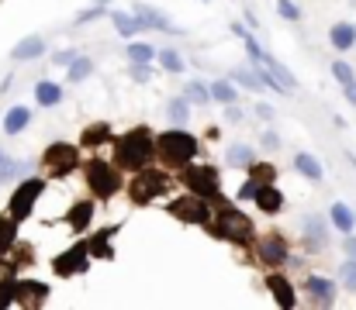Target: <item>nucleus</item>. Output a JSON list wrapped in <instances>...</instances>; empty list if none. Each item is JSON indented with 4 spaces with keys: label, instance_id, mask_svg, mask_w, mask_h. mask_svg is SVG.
<instances>
[{
    "label": "nucleus",
    "instance_id": "a211bd4d",
    "mask_svg": "<svg viewBox=\"0 0 356 310\" xmlns=\"http://www.w3.org/2000/svg\"><path fill=\"white\" fill-rule=\"evenodd\" d=\"M111 21H115V28H118L124 38H131L135 31H142V28H145L138 17H131V14H124V10H111Z\"/></svg>",
    "mask_w": 356,
    "mask_h": 310
},
{
    "label": "nucleus",
    "instance_id": "473e14b6",
    "mask_svg": "<svg viewBox=\"0 0 356 310\" xmlns=\"http://www.w3.org/2000/svg\"><path fill=\"white\" fill-rule=\"evenodd\" d=\"M301 224H305V231H308V238H312V241H322V238H325V227H322V221H318V217H305Z\"/></svg>",
    "mask_w": 356,
    "mask_h": 310
},
{
    "label": "nucleus",
    "instance_id": "a18cd8bd",
    "mask_svg": "<svg viewBox=\"0 0 356 310\" xmlns=\"http://www.w3.org/2000/svg\"><path fill=\"white\" fill-rule=\"evenodd\" d=\"M131 73H135V80H145V76H149V66H145V62H138Z\"/></svg>",
    "mask_w": 356,
    "mask_h": 310
},
{
    "label": "nucleus",
    "instance_id": "2eb2a0df",
    "mask_svg": "<svg viewBox=\"0 0 356 310\" xmlns=\"http://www.w3.org/2000/svg\"><path fill=\"white\" fill-rule=\"evenodd\" d=\"M42 52H45V42H42V38H24L21 45H14L10 55H14L17 62H24V59H38Z\"/></svg>",
    "mask_w": 356,
    "mask_h": 310
},
{
    "label": "nucleus",
    "instance_id": "a19ab883",
    "mask_svg": "<svg viewBox=\"0 0 356 310\" xmlns=\"http://www.w3.org/2000/svg\"><path fill=\"white\" fill-rule=\"evenodd\" d=\"M111 234V231H108ZM108 234H101L97 241H94V255H111V248H108Z\"/></svg>",
    "mask_w": 356,
    "mask_h": 310
},
{
    "label": "nucleus",
    "instance_id": "ddd939ff",
    "mask_svg": "<svg viewBox=\"0 0 356 310\" xmlns=\"http://www.w3.org/2000/svg\"><path fill=\"white\" fill-rule=\"evenodd\" d=\"M256 204H259V210H266V214H277L284 207V197H280V190H273V183H259Z\"/></svg>",
    "mask_w": 356,
    "mask_h": 310
},
{
    "label": "nucleus",
    "instance_id": "6e6552de",
    "mask_svg": "<svg viewBox=\"0 0 356 310\" xmlns=\"http://www.w3.org/2000/svg\"><path fill=\"white\" fill-rule=\"evenodd\" d=\"M166 190V176L163 173H142L131 180V200L135 204H149L152 197H159Z\"/></svg>",
    "mask_w": 356,
    "mask_h": 310
},
{
    "label": "nucleus",
    "instance_id": "58836bf2",
    "mask_svg": "<svg viewBox=\"0 0 356 310\" xmlns=\"http://www.w3.org/2000/svg\"><path fill=\"white\" fill-rule=\"evenodd\" d=\"M256 190H259V183H256V180L242 183V187H238V200H249V197H256Z\"/></svg>",
    "mask_w": 356,
    "mask_h": 310
},
{
    "label": "nucleus",
    "instance_id": "cd10ccee",
    "mask_svg": "<svg viewBox=\"0 0 356 310\" xmlns=\"http://www.w3.org/2000/svg\"><path fill=\"white\" fill-rule=\"evenodd\" d=\"M187 110H191V101H187V97L170 101V117H173V124H187Z\"/></svg>",
    "mask_w": 356,
    "mask_h": 310
},
{
    "label": "nucleus",
    "instance_id": "2f4dec72",
    "mask_svg": "<svg viewBox=\"0 0 356 310\" xmlns=\"http://www.w3.org/2000/svg\"><path fill=\"white\" fill-rule=\"evenodd\" d=\"M159 62L166 66V73H180V69H184L180 55H177V52H170V49H163V52H159Z\"/></svg>",
    "mask_w": 356,
    "mask_h": 310
},
{
    "label": "nucleus",
    "instance_id": "f3484780",
    "mask_svg": "<svg viewBox=\"0 0 356 310\" xmlns=\"http://www.w3.org/2000/svg\"><path fill=\"white\" fill-rule=\"evenodd\" d=\"M329 38H332V45H336L339 52H346V49H353L356 45V28L353 24H336Z\"/></svg>",
    "mask_w": 356,
    "mask_h": 310
},
{
    "label": "nucleus",
    "instance_id": "4468645a",
    "mask_svg": "<svg viewBox=\"0 0 356 310\" xmlns=\"http://www.w3.org/2000/svg\"><path fill=\"white\" fill-rule=\"evenodd\" d=\"M28 121H31V110H28V107H10L7 117H3V131H7V135H17V131L28 128Z\"/></svg>",
    "mask_w": 356,
    "mask_h": 310
},
{
    "label": "nucleus",
    "instance_id": "c03bdc74",
    "mask_svg": "<svg viewBox=\"0 0 356 310\" xmlns=\"http://www.w3.org/2000/svg\"><path fill=\"white\" fill-rule=\"evenodd\" d=\"M346 101L356 107V80H350V83H346Z\"/></svg>",
    "mask_w": 356,
    "mask_h": 310
},
{
    "label": "nucleus",
    "instance_id": "f704fd0d",
    "mask_svg": "<svg viewBox=\"0 0 356 310\" xmlns=\"http://www.w3.org/2000/svg\"><path fill=\"white\" fill-rule=\"evenodd\" d=\"M128 55H131L135 62H149V59H152V49H149V45H128Z\"/></svg>",
    "mask_w": 356,
    "mask_h": 310
},
{
    "label": "nucleus",
    "instance_id": "39448f33",
    "mask_svg": "<svg viewBox=\"0 0 356 310\" xmlns=\"http://www.w3.org/2000/svg\"><path fill=\"white\" fill-rule=\"evenodd\" d=\"M87 176H90V190H94L97 197H111V193L121 187L118 173H115L111 166H104L101 159H94V162L87 166Z\"/></svg>",
    "mask_w": 356,
    "mask_h": 310
},
{
    "label": "nucleus",
    "instance_id": "20e7f679",
    "mask_svg": "<svg viewBox=\"0 0 356 310\" xmlns=\"http://www.w3.org/2000/svg\"><path fill=\"white\" fill-rule=\"evenodd\" d=\"M42 190H45V180H24V183L14 190V197H10V217H14V221H24V217L31 214L35 200L42 197Z\"/></svg>",
    "mask_w": 356,
    "mask_h": 310
},
{
    "label": "nucleus",
    "instance_id": "9d476101",
    "mask_svg": "<svg viewBox=\"0 0 356 310\" xmlns=\"http://www.w3.org/2000/svg\"><path fill=\"white\" fill-rule=\"evenodd\" d=\"M87 259H90V248H87V245H76V248L63 252L52 269H56L59 276H73V273H83V269H87Z\"/></svg>",
    "mask_w": 356,
    "mask_h": 310
},
{
    "label": "nucleus",
    "instance_id": "7c9ffc66",
    "mask_svg": "<svg viewBox=\"0 0 356 310\" xmlns=\"http://www.w3.org/2000/svg\"><path fill=\"white\" fill-rule=\"evenodd\" d=\"M211 97L218 103H236V90H232V83H215L211 87Z\"/></svg>",
    "mask_w": 356,
    "mask_h": 310
},
{
    "label": "nucleus",
    "instance_id": "c9c22d12",
    "mask_svg": "<svg viewBox=\"0 0 356 310\" xmlns=\"http://www.w3.org/2000/svg\"><path fill=\"white\" fill-rule=\"evenodd\" d=\"M277 10H280V17H287V21H298V17H301V10H298L291 0H280V3H277Z\"/></svg>",
    "mask_w": 356,
    "mask_h": 310
},
{
    "label": "nucleus",
    "instance_id": "f03ea898",
    "mask_svg": "<svg viewBox=\"0 0 356 310\" xmlns=\"http://www.w3.org/2000/svg\"><path fill=\"white\" fill-rule=\"evenodd\" d=\"M152 155H156V145H152V138L145 131H131V135H124L118 141V166H124V169H138Z\"/></svg>",
    "mask_w": 356,
    "mask_h": 310
},
{
    "label": "nucleus",
    "instance_id": "423d86ee",
    "mask_svg": "<svg viewBox=\"0 0 356 310\" xmlns=\"http://www.w3.org/2000/svg\"><path fill=\"white\" fill-rule=\"evenodd\" d=\"M215 227H218V234H222V238H232V241H245V238L252 234L249 217H242V214H238V210H232V207L218 214Z\"/></svg>",
    "mask_w": 356,
    "mask_h": 310
},
{
    "label": "nucleus",
    "instance_id": "393cba45",
    "mask_svg": "<svg viewBox=\"0 0 356 310\" xmlns=\"http://www.w3.org/2000/svg\"><path fill=\"white\" fill-rule=\"evenodd\" d=\"M332 221H336V227H339V231H346V234L353 231V214H350V207L336 204L332 207Z\"/></svg>",
    "mask_w": 356,
    "mask_h": 310
},
{
    "label": "nucleus",
    "instance_id": "37998d69",
    "mask_svg": "<svg viewBox=\"0 0 356 310\" xmlns=\"http://www.w3.org/2000/svg\"><path fill=\"white\" fill-rule=\"evenodd\" d=\"M263 145H266V148H277V145H280V138H277L273 131H266V135H263Z\"/></svg>",
    "mask_w": 356,
    "mask_h": 310
},
{
    "label": "nucleus",
    "instance_id": "de8ad7c7",
    "mask_svg": "<svg viewBox=\"0 0 356 310\" xmlns=\"http://www.w3.org/2000/svg\"><path fill=\"white\" fill-rule=\"evenodd\" d=\"M259 117H263V121H270V117H273V110H270L266 103H259Z\"/></svg>",
    "mask_w": 356,
    "mask_h": 310
},
{
    "label": "nucleus",
    "instance_id": "4c0bfd02",
    "mask_svg": "<svg viewBox=\"0 0 356 310\" xmlns=\"http://www.w3.org/2000/svg\"><path fill=\"white\" fill-rule=\"evenodd\" d=\"M343 283H346L350 290H356V262H346V266H343Z\"/></svg>",
    "mask_w": 356,
    "mask_h": 310
},
{
    "label": "nucleus",
    "instance_id": "a878e982",
    "mask_svg": "<svg viewBox=\"0 0 356 310\" xmlns=\"http://www.w3.org/2000/svg\"><path fill=\"white\" fill-rule=\"evenodd\" d=\"M90 69H94V62H90V59H73V62H70V80H73V83H80V80H87V76H90Z\"/></svg>",
    "mask_w": 356,
    "mask_h": 310
},
{
    "label": "nucleus",
    "instance_id": "dca6fc26",
    "mask_svg": "<svg viewBox=\"0 0 356 310\" xmlns=\"http://www.w3.org/2000/svg\"><path fill=\"white\" fill-rule=\"evenodd\" d=\"M14 286H17V300L21 304H42L49 297V290L42 283H14Z\"/></svg>",
    "mask_w": 356,
    "mask_h": 310
},
{
    "label": "nucleus",
    "instance_id": "9b49d317",
    "mask_svg": "<svg viewBox=\"0 0 356 310\" xmlns=\"http://www.w3.org/2000/svg\"><path fill=\"white\" fill-rule=\"evenodd\" d=\"M259 259L270 262V266L287 262V245H284V238H280V234H266V238L259 241Z\"/></svg>",
    "mask_w": 356,
    "mask_h": 310
},
{
    "label": "nucleus",
    "instance_id": "0eeeda50",
    "mask_svg": "<svg viewBox=\"0 0 356 310\" xmlns=\"http://www.w3.org/2000/svg\"><path fill=\"white\" fill-rule=\"evenodd\" d=\"M45 166H49V176H66L70 169H76V148L66 145V141L49 145V152H45Z\"/></svg>",
    "mask_w": 356,
    "mask_h": 310
},
{
    "label": "nucleus",
    "instance_id": "f8f14e48",
    "mask_svg": "<svg viewBox=\"0 0 356 310\" xmlns=\"http://www.w3.org/2000/svg\"><path fill=\"white\" fill-rule=\"evenodd\" d=\"M305 290H308V300L312 304H332L336 300V286H332V279H322V276H312L308 283H305Z\"/></svg>",
    "mask_w": 356,
    "mask_h": 310
},
{
    "label": "nucleus",
    "instance_id": "1a4fd4ad",
    "mask_svg": "<svg viewBox=\"0 0 356 310\" xmlns=\"http://www.w3.org/2000/svg\"><path fill=\"white\" fill-rule=\"evenodd\" d=\"M170 214L180 217V221H187V224H204L208 221V207H204L201 197H180V200H173Z\"/></svg>",
    "mask_w": 356,
    "mask_h": 310
},
{
    "label": "nucleus",
    "instance_id": "412c9836",
    "mask_svg": "<svg viewBox=\"0 0 356 310\" xmlns=\"http://www.w3.org/2000/svg\"><path fill=\"white\" fill-rule=\"evenodd\" d=\"M35 97H38L42 107H56V103L63 101V90H59V83H49V80H45V83L35 87Z\"/></svg>",
    "mask_w": 356,
    "mask_h": 310
},
{
    "label": "nucleus",
    "instance_id": "ea45409f",
    "mask_svg": "<svg viewBox=\"0 0 356 310\" xmlns=\"http://www.w3.org/2000/svg\"><path fill=\"white\" fill-rule=\"evenodd\" d=\"M101 138H108V128H104V124H101V128H94V131H87V135H83V141H87V145H94V141H101Z\"/></svg>",
    "mask_w": 356,
    "mask_h": 310
},
{
    "label": "nucleus",
    "instance_id": "09e8293b",
    "mask_svg": "<svg viewBox=\"0 0 356 310\" xmlns=\"http://www.w3.org/2000/svg\"><path fill=\"white\" fill-rule=\"evenodd\" d=\"M97 3H108V0H97Z\"/></svg>",
    "mask_w": 356,
    "mask_h": 310
},
{
    "label": "nucleus",
    "instance_id": "79ce46f5",
    "mask_svg": "<svg viewBox=\"0 0 356 310\" xmlns=\"http://www.w3.org/2000/svg\"><path fill=\"white\" fill-rule=\"evenodd\" d=\"M101 14H104V7H94V10L80 14V17H76V24H87V21H94V17H101Z\"/></svg>",
    "mask_w": 356,
    "mask_h": 310
},
{
    "label": "nucleus",
    "instance_id": "5701e85b",
    "mask_svg": "<svg viewBox=\"0 0 356 310\" xmlns=\"http://www.w3.org/2000/svg\"><path fill=\"white\" fill-rule=\"evenodd\" d=\"M294 169L298 173H305L308 180H322V166L308 155V152H298V159H294Z\"/></svg>",
    "mask_w": 356,
    "mask_h": 310
},
{
    "label": "nucleus",
    "instance_id": "6ab92c4d",
    "mask_svg": "<svg viewBox=\"0 0 356 310\" xmlns=\"http://www.w3.org/2000/svg\"><path fill=\"white\" fill-rule=\"evenodd\" d=\"M270 290H273L280 307H294V293H291V283L284 276H270Z\"/></svg>",
    "mask_w": 356,
    "mask_h": 310
},
{
    "label": "nucleus",
    "instance_id": "c756f323",
    "mask_svg": "<svg viewBox=\"0 0 356 310\" xmlns=\"http://www.w3.org/2000/svg\"><path fill=\"white\" fill-rule=\"evenodd\" d=\"M191 103H208L211 101V90L204 83H187V94H184Z\"/></svg>",
    "mask_w": 356,
    "mask_h": 310
},
{
    "label": "nucleus",
    "instance_id": "f257e3e1",
    "mask_svg": "<svg viewBox=\"0 0 356 310\" xmlns=\"http://www.w3.org/2000/svg\"><path fill=\"white\" fill-rule=\"evenodd\" d=\"M156 152L170 162V166H187L194 155H197V141L187 135V131H163L159 141H156Z\"/></svg>",
    "mask_w": 356,
    "mask_h": 310
},
{
    "label": "nucleus",
    "instance_id": "7ed1b4c3",
    "mask_svg": "<svg viewBox=\"0 0 356 310\" xmlns=\"http://www.w3.org/2000/svg\"><path fill=\"white\" fill-rule=\"evenodd\" d=\"M184 183L187 190H194L197 197H218L222 183H218V173L211 166H187L184 169Z\"/></svg>",
    "mask_w": 356,
    "mask_h": 310
},
{
    "label": "nucleus",
    "instance_id": "c85d7f7f",
    "mask_svg": "<svg viewBox=\"0 0 356 310\" xmlns=\"http://www.w3.org/2000/svg\"><path fill=\"white\" fill-rule=\"evenodd\" d=\"M249 162H256L252 148H245V145H232L229 148V166H249Z\"/></svg>",
    "mask_w": 356,
    "mask_h": 310
},
{
    "label": "nucleus",
    "instance_id": "bb28decb",
    "mask_svg": "<svg viewBox=\"0 0 356 310\" xmlns=\"http://www.w3.org/2000/svg\"><path fill=\"white\" fill-rule=\"evenodd\" d=\"M249 180H256V183H273V180H277V169H273V166H256V162H249Z\"/></svg>",
    "mask_w": 356,
    "mask_h": 310
},
{
    "label": "nucleus",
    "instance_id": "4be33fe9",
    "mask_svg": "<svg viewBox=\"0 0 356 310\" xmlns=\"http://www.w3.org/2000/svg\"><path fill=\"white\" fill-rule=\"evenodd\" d=\"M138 10H142V17H138V21H142L145 28H159V31H177V28L170 24V17H163L159 10H152V7H138Z\"/></svg>",
    "mask_w": 356,
    "mask_h": 310
},
{
    "label": "nucleus",
    "instance_id": "72a5a7b5",
    "mask_svg": "<svg viewBox=\"0 0 356 310\" xmlns=\"http://www.w3.org/2000/svg\"><path fill=\"white\" fill-rule=\"evenodd\" d=\"M236 80L242 83V87H249V90H259V87H263V80L252 76V73H245V69H236Z\"/></svg>",
    "mask_w": 356,
    "mask_h": 310
},
{
    "label": "nucleus",
    "instance_id": "b1692460",
    "mask_svg": "<svg viewBox=\"0 0 356 310\" xmlns=\"http://www.w3.org/2000/svg\"><path fill=\"white\" fill-rule=\"evenodd\" d=\"M14 224H17L14 217H0V255L14 245Z\"/></svg>",
    "mask_w": 356,
    "mask_h": 310
},
{
    "label": "nucleus",
    "instance_id": "e433bc0d",
    "mask_svg": "<svg viewBox=\"0 0 356 310\" xmlns=\"http://www.w3.org/2000/svg\"><path fill=\"white\" fill-rule=\"evenodd\" d=\"M332 76H336V80H339V83L346 87V83L353 80V69H350L346 62H336V66H332Z\"/></svg>",
    "mask_w": 356,
    "mask_h": 310
},
{
    "label": "nucleus",
    "instance_id": "aec40b11",
    "mask_svg": "<svg viewBox=\"0 0 356 310\" xmlns=\"http://www.w3.org/2000/svg\"><path fill=\"white\" fill-rule=\"evenodd\" d=\"M90 217H94V204H76L70 214H66V221H70L73 231H83V227L90 224Z\"/></svg>",
    "mask_w": 356,
    "mask_h": 310
},
{
    "label": "nucleus",
    "instance_id": "49530a36",
    "mask_svg": "<svg viewBox=\"0 0 356 310\" xmlns=\"http://www.w3.org/2000/svg\"><path fill=\"white\" fill-rule=\"evenodd\" d=\"M346 252L356 259V238H353V231H350V238H346Z\"/></svg>",
    "mask_w": 356,
    "mask_h": 310
}]
</instances>
